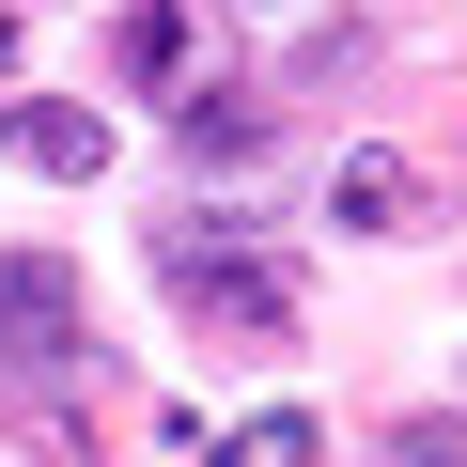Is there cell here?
Wrapping results in <instances>:
<instances>
[{"label":"cell","instance_id":"1","mask_svg":"<svg viewBox=\"0 0 467 467\" xmlns=\"http://www.w3.org/2000/svg\"><path fill=\"white\" fill-rule=\"evenodd\" d=\"M156 281H171L187 327L234 343V358H250V343H296V265L250 250V234H218V218H171V234H156Z\"/></svg>","mask_w":467,"mask_h":467},{"label":"cell","instance_id":"2","mask_svg":"<svg viewBox=\"0 0 467 467\" xmlns=\"http://www.w3.org/2000/svg\"><path fill=\"white\" fill-rule=\"evenodd\" d=\"M94 358V296L63 250H0V389H63Z\"/></svg>","mask_w":467,"mask_h":467},{"label":"cell","instance_id":"3","mask_svg":"<svg viewBox=\"0 0 467 467\" xmlns=\"http://www.w3.org/2000/svg\"><path fill=\"white\" fill-rule=\"evenodd\" d=\"M171 140H187V171H265L281 156V94L265 78H187L171 94Z\"/></svg>","mask_w":467,"mask_h":467},{"label":"cell","instance_id":"4","mask_svg":"<svg viewBox=\"0 0 467 467\" xmlns=\"http://www.w3.org/2000/svg\"><path fill=\"white\" fill-rule=\"evenodd\" d=\"M0 156L47 171V187H94V171H109V109H78V94H16V109H0Z\"/></svg>","mask_w":467,"mask_h":467},{"label":"cell","instance_id":"5","mask_svg":"<svg viewBox=\"0 0 467 467\" xmlns=\"http://www.w3.org/2000/svg\"><path fill=\"white\" fill-rule=\"evenodd\" d=\"M327 218H343V234H420V156L358 140V156L327 171Z\"/></svg>","mask_w":467,"mask_h":467},{"label":"cell","instance_id":"6","mask_svg":"<svg viewBox=\"0 0 467 467\" xmlns=\"http://www.w3.org/2000/svg\"><path fill=\"white\" fill-rule=\"evenodd\" d=\"M109 78H140V94H187V0H125Z\"/></svg>","mask_w":467,"mask_h":467},{"label":"cell","instance_id":"7","mask_svg":"<svg viewBox=\"0 0 467 467\" xmlns=\"http://www.w3.org/2000/svg\"><path fill=\"white\" fill-rule=\"evenodd\" d=\"M218 467H327V436H312V405H265V420H234Z\"/></svg>","mask_w":467,"mask_h":467},{"label":"cell","instance_id":"8","mask_svg":"<svg viewBox=\"0 0 467 467\" xmlns=\"http://www.w3.org/2000/svg\"><path fill=\"white\" fill-rule=\"evenodd\" d=\"M0 420H16V436H32L47 467H94V420H78L63 389H0Z\"/></svg>","mask_w":467,"mask_h":467},{"label":"cell","instance_id":"9","mask_svg":"<svg viewBox=\"0 0 467 467\" xmlns=\"http://www.w3.org/2000/svg\"><path fill=\"white\" fill-rule=\"evenodd\" d=\"M374 467H467V420H389Z\"/></svg>","mask_w":467,"mask_h":467},{"label":"cell","instance_id":"10","mask_svg":"<svg viewBox=\"0 0 467 467\" xmlns=\"http://www.w3.org/2000/svg\"><path fill=\"white\" fill-rule=\"evenodd\" d=\"M0 47H16V16H0Z\"/></svg>","mask_w":467,"mask_h":467}]
</instances>
